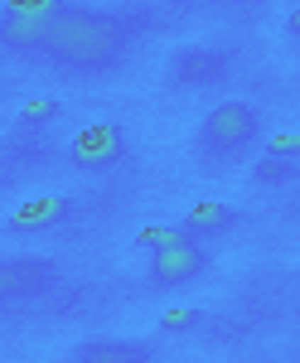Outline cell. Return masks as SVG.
Instances as JSON below:
<instances>
[{"label": "cell", "mask_w": 300, "mask_h": 363, "mask_svg": "<svg viewBox=\"0 0 300 363\" xmlns=\"http://www.w3.org/2000/svg\"><path fill=\"white\" fill-rule=\"evenodd\" d=\"M54 286V262L49 257H0V306L34 301Z\"/></svg>", "instance_id": "5b68a950"}, {"label": "cell", "mask_w": 300, "mask_h": 363, "mask_svg": "<svg viewBox=\"0 0 300 363\" xmlns=\"http://www.w3.org/2000/svg\"><path fill=\"white\" fill-rule=\"evenodd\" d=\"M228 73V58L213 49H184V54L170 63V78L174 83H218Z\"/></svg>", "instance_id": "ba28073f"}, {"label": "cell", "mask_w": 300, "mask_h": 363, "mask_svg": "<svg viewBox=\"0 0 300 363\" xmlns=\"http://www.w3.org/2000/svg\"><path fill=\"white\" fill-rule=\"evenodd\" d=\"M272 150H276V155H296V160H300V131H296V136H276Z\"/></svg>", "instance_id": "9a60e30c"}, {"label": "cell", "mask_w": 300, "mask_h": 363, "mask_svg": "<svg viewBox=\"0 0 300 363\" xmlns=\"http://www.w3.org/2000/svg\"><path fill=\"white\" fill-rule=\"evenodd\" d=\"M160 325L165 330H194V325H204V310H170Z\"/></svg>", "instance_id": "5bb4252c"}, {"label": "cell", "mask_w": 300, "mask_h": 363, "mask_svg": "<svg viewBox=\"0 0 300 363\" xmlns=\"http://www.w3.org/2000/svg\"><path fill=\"white\" fill-rule=\"evenodd\" d=\"M68 160L78 169H111L126 160V136H121V126H111V121H92V126H82L73 145H68Z\"/></svg>", "instance_id": "8992f818"}, {"label": "cell", "mask_w": 300, "mask_h": 363, "mask_svg": "<svg viewBox=\"0 0 300 363\" xmlns=\"http://www.w3.org/2000/svg\"><path fill=\"white\" fill-rule=\"evenodd\" d=\"M184 228H189L194 238H218L228 228H238V208L233 203H194L189 213H184Z\"/></svg>", "instance_id": "9c48e42d"}, {"label": "cell", "mask_w": 300, "mask_h": 363, "mask_svg": "<svg viewBox=\"0 0 300 363\" xmlns=\"http://www.w3.org/2000/svg\"><path fill=\"white\" fill-rule=\"evenodd\" d=\"M73 218V199H29V203H20L15 213H10V233H49V228L68 223Z\"/></svg>", "instance_id": "52a82bcc"}, {"label": "cell", "mask_w": 300, "mask_h": 363, "mask_svg": "<svg viewBox=\"0 0 300 363\" xmlns=\"http://www.w3.org/2000/svg\"><path fill=\"white\" fill-rule=\"evenodd\" d=\"M209 272V252H204V238H179V242H165V247L150 252V267H145V281L155 291H174V286H189L194 277Z\"/></svg>", "instance_id": "277c9868"}, {"label": "cell", "mask_w": 300, "mask_h": 363, "mask_svg": "<svg viewBox=\"0 0 300 363\" xmlns=\"http://www.w3.org/2000/svg\"><path fill=\"white\" fill-rule=\"evenodd\" d=\"M54 116H58V102H29L25 112H20V126H44Z\"/></svg>", "instance_id": "4fadbf2b"}, {"label": "cell", "mask_w": 300, "mask_h": 363, "mask_svg": "<svg viewBox=\"0 0 300 363\" xmlns=\"http://www.w3.org/2000/svg\"><path fill=\"white\" fill-rule=\"evenodd\" d=\"M286 34H291V39H296V44H300V10H296V15H291V20H286Z\"/></svg>", "instance_id": "2e32d148"}, {"label": "cell", "mask_w": 300, "mask_h": 363, "mask_svg": "<svg viewBox=\"0 0 300 363\" xmlns=\"http://www.w3.org/2000/svg\"><path fill=\"white\" fill-rule=\"evenodd\" d=\"M58 10H63V0H10L0 10V49L5 54H39Z\"/></svg>", "instance_id": "3957f363"}, {"label": "cell", "mask_w": 300, "mask_h": 363, "mask_svg": "<svg viewBox=\"0 0 300 363\" xmlns=\"http://www.w3.org/2000/svg\"><path fill=\"white\" fill-rule=\"evenodd\" d=\"M73 354H78V359H131V363H140L145 354H150V344H126V339H92V344H78Z\"/></svg>", "instance_id": "30bf717a"}, {"label": "cell", "mask_w": 300, "mask_h": 363, "mask_svg": "<svg viewBox=\"0 0 300 363\" xmlns=\"http://www.w3.org/2000/svg\"><path fill=\"white\" fill-rule=\"evenodd\" d=\"M257 131H262L257 107H247V102H218L213 112L204 116V126H199V155L204 160H228V155L247 150L257 140Z\"/></svg>", "instance_id": "7a4b0ae2"}, {"label": "cell", "mask_w": 300, "mask_h": 363, "mask_svg": "<svg viewBox=\"0 0 300 363\" xmlns=\"http://www.w3.org/2000/svg\"><path fill=\"white\" fill-rule=\"evenodd\" d=\"M126 39H131V29L121 15L92 10V5H63L39 54L68 73H102V68L121 63Z\"/></svg>", "instance_id": "6da1fadb"}, {"label": "cell", "mask_w": 300, "mask_h": 363, "mask_svg": "<svg viewBox=\"0 0 300 363\" xmlns=\"http://www.w3.org/2000/svg\"><path fill=\"white\" fill-rule=\"evenodd\" d=\"M179 238H189V228H184V223H179V228H145V233H140V238H136V247H150V252H155V247H165V242H179Z\"/></svg>", "instance_id": "7c38bea8"}, {"label": "cell", "mask_w": 300, "mask_h": 363, "mask_svg": "<svg viewBox=\"0 0 300 363\" xmlns=\"http://www.w3.org/2000/svg\"><path fill=\"white\" fill-rule=\"evenodd\" d=\"M296 155H276L272 150V160H267V165L257 169V179H267V184H281V179H296Z\"/></svg>", "instance_id": "8fae6325"}]
</instances>
